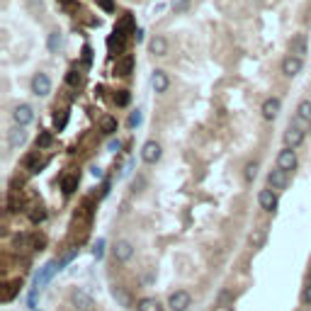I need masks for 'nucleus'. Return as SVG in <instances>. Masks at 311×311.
Here are the masks:
<instances>
[{"label": "nucleus", "mask_w": 311, "mask_h": 311, "mask_svg": "<svg viewBox=\"0 0 311 311\" xmlns=\"http://www.w3.org/2000/svg\"><path fill=\"white\" fill-rule=\"evenodd\" d=\"M73 255H76V251H68V253H66L63 258H61V260H58V267H66V265H68V263L73 260Z\"/></svg>", "instance_id": "obj_38"}, {"label": "nucleus", "mask_w": 311, "mask_h": 311, "mask_svg": "<svg viewBox=\"0 0 311 311\" xmlns=\"http://www.w3.org/2000/svg\"><path fill=\"white\" fill-rule=\"evenodd\" d=\"M170 5H173V10H175V12H182V10L190 5V0H170Z\"/></svg>", "instance_id": "obj_35"}, {"label": "nucleus", "mask_w": 311, "mask_h": 311, "mask_svg": "<svg viewBox=\"0 0 311 311\" xmlns=\"http://www.w3.org/2000/svg\"><path fill=\"white\" fill-rule=\"evenodd\" d=\"M304 136H307V132H302V129H297V127L289 124V129L284 132V146L287 148H297V146H302Z\"/></svg>", "instance_id": "obj_8"}, {"label": "nucleus", "mask_w": 311, "mask_h": 311, "mask_svg": "<svg viewBox=\"0 0 311 311\" xmlns=\"http://www.w3.org/2000/svg\"><path fill=\"white\" fill-rule=\"evenodd\" d=\"M161 153H163V148H161V143L158 141H146L141 148V161L143 163H158L161 161Z\"/></svg>", "instance_id": "obj_4"}, {"label": "nucleus", "mask_w": 311, "mask_h": 311, "mask_svg": "<svg viewBox=\"0 0 311 311\" xmlns=\"http://www.w3.org/2000/svg\"><path fill=\"white\" fill-rule=\"evenodd\" d=\"M17 289H20V282H12V284H10V287L5 289V294H2V302H10V299L15 297V292H17Z\"/></svg>", "instance_id": "obj_30"}, {"label": "nucleus", "mask_w": 311, "mask_h": 311, "mask_svg": "<svg viewBox=\"0 0 311 311\" xmlns=\"http://www.w3.org/2000/svg\"><path fill=\"white\" fill-rule=\"evenodd\" d=\"M66 81H68L71 88H76V85H81V73H78V71H68V78H66Z\"/></svg>", "instance_id": "obj_33"}, {"label": "nucleus", "mask_w": 311, "mask_h": 311, "mask_svg": "<svg viewBox=\"0 0 311 311\" xmlns=\"http://www.w3.org/2000/svg\"><path fill=\"white\" fill-rule=\"evenodd\" d=\"M66 122H68V112H61L54 117V124H56V129H63L66 127Z\"/></svg>", "instance_id": "obj_34"}, {"label": "nucleus", "mask_w": 311, "mask_h": 311, "mask_svg": "<svg viewBox=\"0 0 311 311\" xmlns=\"http://www.w3.org/2000/svg\"><path fill=\"white\" fill-rule=\"evenodd\" d=\"M148 49H151V54H156V56H166V54H168V39L158 34V37L151 39Z\"/></svg>", "instance_id": "obj_15"}, {"label": "nucleus", "mask_w": 311, "mask_h": 311, "mask_svg": "<svg viewBox=\"0 0 311 311\" xmlns=\"http://www.w3.org/2000/svg\"><path fill=\"white\" fill-rule=\"evenodd\" d=\"M217 311H233V309H231V307H219Z\"/></svg>", "instance_id": "obj_41"}, {"label": "nucleus", "mask_w": 311, "mask_h": 311, "mask_svg": "<svg viewBox=\"0 0 311 311\" xmlns=\"http://www.w3.org/2000/svg\"><path fill=\"white\" fill-rule=\"evenodd\" d=\"M32 92L39 95V97H46V95L51 92V78H49L46 73H37V76L32 78Z\"/></svg>", "instance_id": "obj_3"}, {"label": "nucleus", "mask_w": 311, "mask_h": 311, "mask_svg": "<svg viewBox=\"0 0 311 311\" xmlns=\"http://www.w3.org/2000/svg\"><path fill=\"white\" fill-rule=\"evenodd\" d=\"M44 217H46V212H44L42 207H34V212H32V222L39 224V222H44Z\"/></svg>", "instance_id": "obj_32"}, {"label": "nucleus", "mask_w": 311, "mask_h": 311, "mask_svg": "<svg viewBox=\"0 0 311 311\" xmlns=\"http://www.w3.org/2000/svg\"><path fill=\"white\" fill-rule=\"evenodd\" d=\"M297 117H302V119L311 122V100H302V102H299V107H297Z\"/></svg>", "instance_id": "obj_21"}, {"label": "nucleus", "mask_w": 311, "mask_h": 311, "mask_svg": "<svg viewBox=\"0 0 311 311\" xmlns=\"http://www.w3.org/2000/svg\"><path fill=\"white\" fill-rule=\"evenodd\" d=\"M151 85H153V90L156 92H166L170 85V78L166 71H153V76H151Z\"/></svg>", "instance_id": "obj_13"}, {"label": "nucleus", "mask_w": 311, "mask_h": 311, "mask_svg": "<svg viewBox=\"0 0 311 311\" xmlns=\"http://www.w3.org/2000/svg\"><path fill=\"white\" fill-rule=\"evenodd\" d=\"M292 127H297V129H302V132H309V129H311V122H307V119H302V117H297V114H294V119H292Z\"/></svg>", "instance_id": "obj_27"}, {"label": "nucleus", "mask_w": 311, "mask_h": 311, "mask_svg": "<svg viewBox=\"0 0 311 311\" xmlns=\"http://www.w3.org/2000/svg\"><path fill=\"white\" fill-rule=\"evenodd\" d=\"M12 119H15L17 127H27V124L34 122V110H32L29 105H17V107L12 110Z\"/></svg>", "instance_id": "obj_6"}, {"label": "nucleus", "mask_w": 311, "mask_h": 311, "mask_svg": "<svg viewBox=\"0 0 311 311\" xmlns=\"http://www.w3.org/2000/svg\"><path fill=\"white\" fill-rule=\"evenodd\" d=\"M141 124V112L136 110V112H132V117H129V127H139Z\"/></svg>", "instance_id": "obj_37"}, {"label": "nucleus", "mask_w": 311, "mask_h": 311, "mask_svg": "<svg viewBox=\"0 0 311 311\" xmlns=\"http://www.w3.org/2000/svg\"><path fill=\"white\" fill-rule=\"evenodd\" d=\"M136 309L139 311H163V307H161L158 299H153V297H143L141 302L136 304Z\"/></svg>", "instance_id": "obj_18"}, {"label": "nucleus", "mask_w": 311, "mask_h": 311, "mask_svg": "<svg viewBox=\"0 0 311 311\" xmlns=\"http://www.w3.org/2000/svg\"><path fill=\"white\" fill-rule=\"evenodd\" d=\"M56 270H61V267H58V263H49V265L42 270V275L37 277V287H42V284L49 282V280H51V275H54Z\"/></svg>", "instance_id": "obj_19"}, {"label": "nucleus", "mask_w": 311, "mask_h": 311, "mask_svg": "<svg viewBox=\"0 0 311 311\" xmlns=\"http://www.w3.org/2000/svg\"><path fill=\"white\" fill-rule=\"evenodd\" d=\"M61 42H63V39H61V34H58V32H51V34H49V51H54V54H56L58 49H61Z\"/></svg>", "instance_id": "obj_24"}, {"label": "nucleus", "mask_w": 311, "mask_h": 311, "mask_svg": "<svg viewBox=\"0 0 311 311\" xmlns=\"http://www.w3.org/2000/svg\"><path fill=\"white\" fill-rule=\"evenodd\" d=\"M190 304H192V297H190V292H185V289L173 292L170 299H168V309L170 311H187L190 309Z\"/></svg>", "instance_id": "obj_1"}, {"label": "nucleus", "mask_w": 311, "mask_h": 311, "mask_svg": "<svg viewBox=\"0 0 311 311\" xmlns=\"http://www.w3.org/2000/svg\"><path fill=\"white\" fill-rule=\"evenodd\" d=\"M309 284H311V270H309Z\"/></svg>", "instance_id": "obj_42"}, {"label": "nucleus", "mask_w": 311, "mask_h": 311, "mask_svg": "<svg viewBox=\"0 0 311 311\" xmlns=\"http://www.w3.org/2000/svg\"><path fill=\"white\" fill-rule=\"evenodd\" d=\"M129 100H132V95H129V90H119V92L114 95V102H117L119 107H127V105H129Z\"/></svg>", "instance_id": "obj_25"}, {"label": "nucleus", "mask_w": 311, "mask_h": 311, "mask_svg": "<svg viewBox=\"0 0 311 311\" xmlns=\"http://www.w3.org/2000/svg\"><path fill=\"white\" fill-rule=\"evenodd\" d=\"M289 49H292V54H294V56L304 58V54H307V37H304V34H297V37L292 39Z\"/></svg>", "instance_id": "obj_17"}, {"label": "nucleus", "mask_w": 311, "mask_h": 311, "mask_svg": "<svg viewBox=\"0 0 311 311\" xmlns=\"http://www.w3.org/2000/svg\"><path fill=\"white\" fill-rule=\"evenodd\" d=\"M255 175H258V163H248V166H246V180L251 182Z\"/></svg>", "instance_id": "obj_36"}, {"label": "nucleus", "mask_w": 311, "mask_h": 311, "mask_svg": "<svg viewBox=\"0 0 311 311\" xmlns=\"http://www.w3.org/2000/svg\"><path fill=\"white\" fill-rule=\"evenodd\" d=\"M302 302H304L307 307H311V284L304 289V294H302Z\"/></svg>", "instance_id": "obj_39"}, {"label": "nucleus", "mask_w": 311, "mask_h": 311, "mask_svg": "<svg viewBox=\"0 0 311 311\" xmlns=\"http://www.w3.org/2000/svg\"><path fill=\"white\" fill-rule=\"evenodd\" d=\"M263 243H265V228H258V231L251 233V246H253V248H260Z\"/></svg>", "instance_id": "obj_23"}, {"label": "nucleus", "mask_w": 311, "mask_h": 311, "mask_svg": "<svg viewBox=\"0 0 311 311\" xmlns=\"http://www.w3.org/2000/svg\"><path fill=\"white\" fill-rule=\"evenodd\" d=\"M37 146H42V148L51 146V134H49V132H42V134L37 136Z\"/></svg>", "instance_id": "obj_29"}, {"label": "nucleus", "mask_w": 311, "mask_h": 311, "mask_svg": "<svg viewBox=\"0 0 311 311\" xmlns=\"http://www.w3.org/2000/svg\"><path fill=\"white\" fill-rule=\"evenodd\" d=\"M27 141V132H25V127H12L10 132H7V143H10V148H20L22 143Z\"/></svg>", "instance_id": "obj_11"}, {"label": "nucleus", "mask_w": 311, "mask_h": 311, "mask_svg": "<svg viewBox=\"0 0 311 311\" xmlns=\"http://www.w3.org/2000/svg\"><path fill=\"white\" fill-rule=\"evenodd\" d=\"M258 202H260V207L265 209V212H275L277 209V195H275V190H260V195H258Z\"/></svg>", "instance_id": "obj_9"}, {"label": "nucleus", "mask_w": 311, "mask_h": 311, "mask_svg": "<svg viewBox=\"0 0 311 311\" xmlns=\"http://www.w3.org/2000/svg\"><path fill=\"white\" fill-rule=\"evenodd\" d=\"M114 34H117V32H114ZM110 49H112V51H124V39H122V34H117V37L110 39Z\"/></svg>", "instance_id": "obj_26"}, {"label": "nucleus", "mask_w": 311, "mask_h": 311, "mask_svg": "<svg viewBox=\"0 0 311 311\" xmlns=\"http://www.w3.org/2000/svg\"><path fill=\"white\" fill-rule=\"evenodd\" d=\"M132 71H134V56L124 54V56L117 58V66H114V73H117V76H129Z\"/></svg>", "instance_id": "obj_14"}, {"label": "nucleus", "mask_w": 311, "mask_h": 311, "mask_svg": "<svg viewBox=\"0 0 311 311\" xmlns=\"http://www.w3.org/2000/svg\"><path fill=\"white\" fill-rule=\"evenodd\" d=\"M132 255H134V246L129 241H117V246H114V260L127 263Z\"/></svg>", "instance_id": "obj_12"}, {"label": "nucleus", "mask_w": 311, "mask_h": 311, "mask_svg": "<svg viewBox=\"0 0 311 311\" xmlns=\"http://www.w3.org/2000/svg\"><path fill=\"white\" fill-rule=\"evenodd\" d=\"M132 27H134V20L127 15V17H124V20L117 25V34H122V37H124V29H132Z\"/></svg>", "instance_id": "obj_28"}, {"label": "nucleus", "mask_w": 311, "mask_h": 311, "mask_svg": "<svg viewBox=\"0 0 311 311\" xmlns=\"http://www.w3.org/2000/svg\"><path fill=\"white\" fill-rule=\"evenodd\" d=\"M92 255H95L97 260H102V255H105V241H102V238L92 246Z\"/></svg>", "instance_id": "obj_31"}, {"label": "nucleus", "mask_w": 311, "mask_h": 311, "mask_svg": "<svg viewBox=\"0 0 311 311\" xmlns=\"http://www.w3.org/2000/svg\"><path fill=\"white\" fill-rule=\"evenodd\" d=\"M287 182H289V173H287V170L275 168V170L267 173V185H270L272 190H284Z\"/></svg>", "instance_id": "obj_5"}, {"label": "nucleus", "mask_w": 311, "mask_h": 311, "mask_svg": "<svg viewBox=\"0 0 311 311\" xmlns=\"http://www.w3.org/2000/svg\"><path fill=\"white\" fill-rule=\"evenodd\" d=\"M100 129H102L105 134H114V132H117V119H114V117H102Z\"/></svg>", "instance_id": "obj_22"}, {"label": "nucleus", "mask_w": 311, "mask_h": 311, "mask_svg": "<svg viewBox=\"0 0 311 311\" xmlns=\"http://www.w3.org/2000/svg\"><path fill=\"white\" fill-rule=\"evenodd\" d=\"M71 299H73V304L78 307V309H83V311H90L92 309V299H90V294H85V292H73L71 294Z\"/></svg>", "instance_id": "obj_16"}, {"label": "nucleus", "mask_w": 311, "mask_h": 311, "mask_svg": "<svg viewBox=\"0 0 311 311\" xmlns=\"http://www.w3.org/2000/svg\"><path fill=\"white\" fill-rule=\"evenodd\" d=\"M280 107H282V102H280L277 97H267V100L263 102V110H260V112H263V117H265L267 122H272V119L280 114Z\"/></svg>", "instance_id": "obj_10"}, {"label": "nucleus", "mask_w": 311, "mask_h": 311, "mask_svg": "<svg viewBox=\"0 0 311 311\" xmlns=\"http://www.w3.org/2000/svg\"><path fill=\"white\" fill-rule=\"evenodd\" d=\"M100 5H102L107 12H110V10H114V2H112V0H100Z\"/></svg>", "instance_id": "obj_40"}, {"label": "nucleus", "mask_w": 311, "mask_h": 311, "mask_svg": "<svg viewBox=\"0 0 311 311\" xmlns=\"http://www.w3.org/2000/svg\"><path fill=\"white\" fill-rule=\"evenodd\" d=\"M302 68H304V58L294 56V54L284 56V61H282V73L287 76V78H294V76H299V73H302Z\"/></svg>", "instance_id": "obj_2"}, {"label": "nucleus", "mask_w": 311, "mask_h": 311, "mask_svg": "<svg viewBox=\"0 0 311 311\" xmlns=\"http://www.w3.org/2000/svg\"><path fill=\"white\" fill-rule=\"evenodd\" d=\"M76 187H78V178H73V175H66V178H63V182H61V190H63V195H73V192H76Z\"/></svg>", "instance_id": "obj_20"}, {"label": "nucleus", "mask_w": 311, "mask_h": 311, "mask_svg": "<svg viewBox=\"0 0 311 311\" xmlns=\"http://www.w3.org/2000/svg\"><path fill=\"white\" fill-rule=\"evenodd\" d=\"M277 168L287 170V173L297 168V153H294V148H287V146H284L282 151H280V156H277Z\"/></svg>", "instance_id": "obj_7"}]
</instances>
